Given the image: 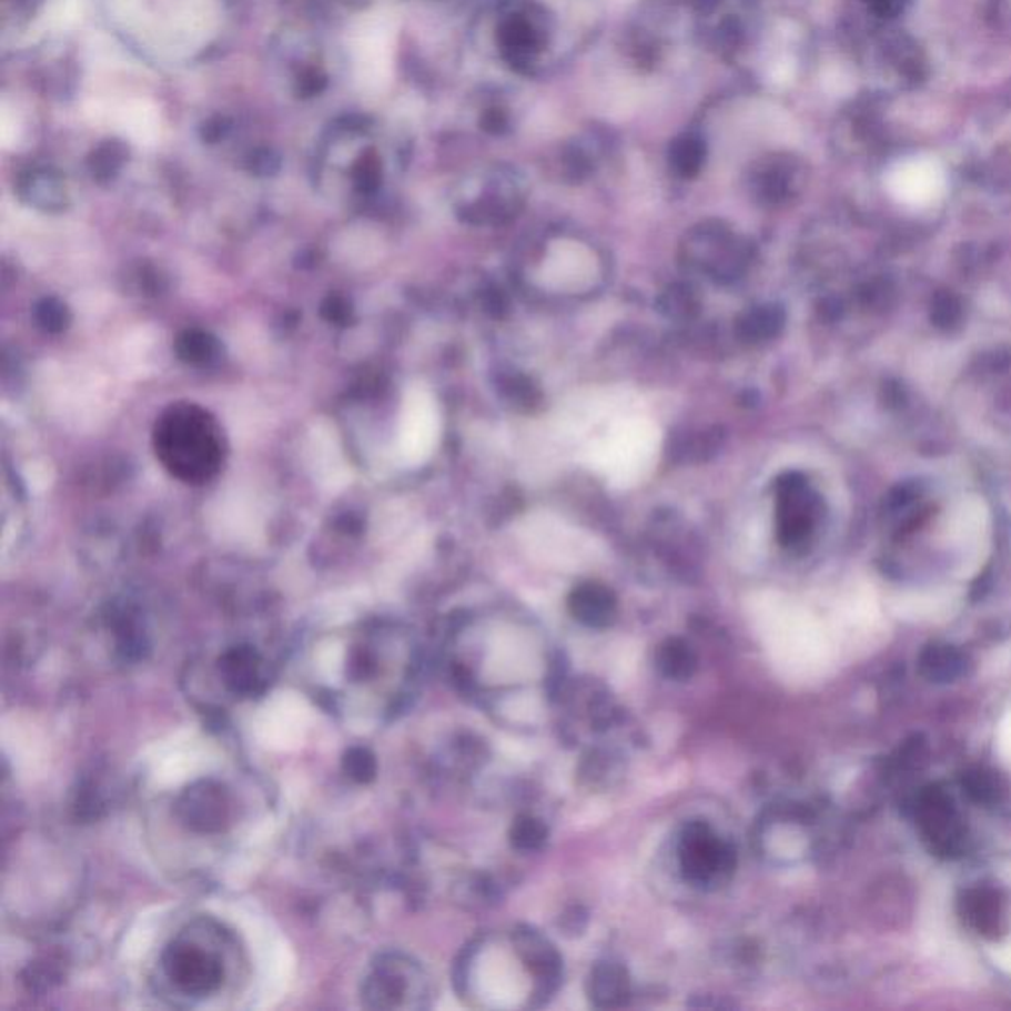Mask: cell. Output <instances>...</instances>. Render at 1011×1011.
<instances>
[{"mask_svg": "<svg viewBox=\"0 0 1011 1011\" xmlns=\"http://www.w3.org/2000/svg\"><path fill=\"white\" fill-rule=\"evenodd\" d=\"M243 967L245 957L233 931L212 917H196L162 944L153 985L172 1005H210L232 995L243 978Z\"/></svg>", "mask_w": 1011, "mask_h": 1011, "instance_id": "cell-2", "label": "cell"}, {"mask_svg": "<svg viewBox=\"0 0 1011 1011\" xmlns=\"http://www.w3.org/2000/svg\"><path fill=\"white\" fill-rule=\"evenodd\" d=\"M676 856L684 881L701 891L724 889L737 871L734 843L706 820H691L684 826Z\"/></svg>", "mask_w": 1011, "mask_h": 1011, "instance_id": "cell-4", "label": "cell"}, {"mask_svg": "<svg viewBox=\"0 0 1011 1011\" xmlns=\"http://www.w3.org/2000/svg\"><path fill=\"white\" fill-rule=\"evenodd\" d=\"M947 171L929 154H914L897 161L886 174L887 192L899 204L913 210L937 204L947 192Z\"/></svg>", "mask_w": 1011, "mask_h": 1011, "instance_id": "cell-7", "label": "cell"}, {"mask_svg": "<svg viewBox=\"0 0 1011 1011\" xmlns=\"http://www.w3.org/2000/svg\"><path fill=\"white\" fill-rule=\"evenodd\" d=\"M215 686L225 698L247 701L267 694L273 681V664L267 654L251 645L250 640H237L222 646L212 663Z\"/></svg>", "mask_w": 1011, "mask_h": 1011, "instance_id": "cell-6", "label": "cell"}, {"mask_svg": "<svg viewBox=\"0 0 1011 1011\" xmlns=\"http://www.w3.org/2000/svg\"><path fill=\"white\" fill-rule=\"evenodd\" d=\"M324 85H326V78L319 72H314V70H309L299 80V93L311 98V95L321 93L324 90Z\"/></svg>", "mask_w": 1011, "mask_h": 1011, "instance_id": "cell-18", "label": "cell"}, {"mask_svg": "<svg viewBox=\"0 0 1011 1011\" xmlns=\"http://www.w3.org/2000/svg\"><path fill=\"white\" fill-rule=\"evenodd\" d=\"M924 666L931 670V676H952L958 670L960 660L947 646H934L929 650V660H924Z\"/></svg>", "mask_w": 1011, "mask_h": 1011, "instance_id": "cell-16", "label": "cell"}, {"mask_svg": "<svg viewBox=\"0 0 1011 1011\" xmlns=\"http://www.w3.org/2000/svg\"><path fill=\"white\" fill-rule=\"evenodd\" d=\"M567 609L583 627L603 630L617 618V595L603 583L585 582L569 593Z\"/></svg>", "mask_w": 1011, "mask_h": 1011, "instance_id": "cell-8", "label": "cell"}, {"mask_svg": "<svg viewBox=\"0 0 1011 1011\" xmlns=\"http://www.w3.org/2000/svg\"><path fill=\"white\" fill-rule=\"evenodd\" d=\"M431 993L425 968L402 952L380 954L362 980V1003L370 1010H423Z\"/></svg>", "mask_w": 1011, "mask_h": 1011, "instance_id": "cell-3", "label": "cell"}, {"mask_svg": "<svg viewBox=\"0 0 1011 1011\" xmlns=\"http://www.w3.org/2000/svg\"><path fill=\"white\" fill-rule=\"evenodd\" d=\"M922 826L942 853H957L962 846V830L958 826L949 798L940 790H931L922 800Z\"/></svg>", "mask_w": 1011, "mask_h": 1011, "instance_id": "cell-10", "label": "cell"}, {"mask_svg": "<svg viewBox=\"0 0 1011 1011\" xmlns=\"http://www.w3.org/2000/svg\"><path fill=\"white\" fill-rule=\"evenodd\" d=\"M172 818L198 840L225 838L237 822V798L225 780L194 779L172 800Z\"/></svg>", "mask_w": 1011, "mask_h": 1011, "instance_id": "cell-5", "label": "cell"}, {"mask_svg": "<svg viewBox=\"0 0 1011 1011\" xmlns=\"http://www.w3.org/2000/svg\"><path fill=\"white\" fill-rule=\"evenodd\" d=\"M964 911L978 931L993 932L1002 917V901L993 889H974L967 896Z\"/></svg>", "mask_w": 1011, "mask_h": 1011, "instance_id": "cell-12", "label": "cell"}, {"mask_svg": "<svg viewBox=\"0 0 1011 1011\" xmlns=\"http://www.w3.org/2000/svg\"><path fill=\"white\" fill-rule=\"evenodd\" d=\"M656 670L660 671L666 680L688 681L698 671L699 658L694 646L684 638H666L658 645L654 654Z\"/></svg>", "mask_w": 1011, "mask_h": 1011, "instance_id": "cell-11", "label": "cell"}, {"mask_svg": "<svg viewBox=\"0 0 1011 1011\" xmlns=\"http://www.w3.org/2000/svg\"><path fill=\"white\" fill-rule=\"evenodd\" d=\"M346 767H348L350 777H352V779H372L374 772H376V759H374V755H370L366 749H352L348 755V761H346Z\"/></svg>", "mask_w": 1011, "mask_h": 1011, "instance_id": "cell-17", "label": "cell"}, {"mask_svg": "<svg viewBox=\"0 0 1011 1011\" xmlns=\"http://www.w3.org/2000/svg\"><path fill=\"white\" fill-rule=\"evenodd\" d=\"M780 326L779 311L772 306H761L757 311H749L744 319L739 321V334L747 342L765 341L772 336Z\"/></svg>", "mask_w": 1011, "mask_h": 1011, "instance_id": "cell-15", "label": "cell"}, {"mask_svg": "<svg viewBox=\"0 0 1011 1011\" xmlns=\"http://www.w3.org/2000/svg\"><path fill=\"white\" fill-rule=\"evenodd\" d=\"M623 775L620 757L613 751H589L583 757L579 777L583 785L592 788L610 787Z\"/></svg>", "mask_w": 1011, "mask_h": 1011, "instance_id": "cell-13", "label": "cell"}, {"mask_svg": "<svg viewBox=\"0 0 1011 1011\" xmlns=\"http://www.w3.org/2000/svg\"><path fill=\"white\" fill-rule=\"evenodd\" d=\"M510 846L519 853H536L546 848L549 840V828L542 818L534 815H519L510 826Z\"/></svg>", "mask_w": 1011, "mask_h": 1011, "instance_id": "cell-14", "label": "cell"}, {"mask_svg": "<svg viewBox=\"0 0 1011 1011\" xmlns=\"http://www.w3.org/2000/svg\"><path fill=\"white\" fill-rule=\"evenodd\" d=\"M419 646L392 623H360L309 640L299 678L319 706L350 724L397 716L419 678Z\"/></svg>", "mask_w": 1011, "mask_h": 1011, "instance_id": "cell-1", "label": "cell"}, {"mask_svg": "<svg viewBox=\"0 0 1011 1011\" xmlns=\"http://www.w3.org/2000/svg\"><path fill=\"white\" fill-rule=\"evenodd\" d=\"M585 922H587V914L582 913V909H572V914H564L562 921H559V927L564 929L565 934L569 937H575V934H582L583 929H585Z\"/></svg>", "mask_w": 1011, "mask_h": 1011, "instance_id": "cell-19", "label": "cell"}, {"mask_svg": "<svg viewBox=\"0 0 1011 1011\" xmlns=\"http://www.w3.org/2000/svg\"><path fill=\"white\" fill-rule=\"evenodd\" d=\"M585 988L592 1005L599 1010H615L628 1002L633 982L627 967L609 958L592 968Z\"/></svg>", "mask_w": 1011, "mask_h": 1011, "instance_id": "cell-9", "label": "cell"}]
</instances>
